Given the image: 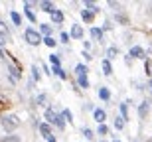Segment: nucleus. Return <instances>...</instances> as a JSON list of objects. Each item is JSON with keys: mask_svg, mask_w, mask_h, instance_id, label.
Here are the masks:
<instances>
[{"mask_svg": "<svg viewBox=\"0 0 152 142\" xmlns=\"http://www.w3.org/2000/svg\"><path fill=\"white\" fill-rule=\"evenodd\" d=\"M129 57H136V59H144V61H146V51L142 50L140 46H134V47H130Z\"/></svg>", "mask_w": 152, "mask_h": 142, "instance_id": "nucleus-3", "label": "nucleus"}, {"mask_svg": "<svg viewBox=\"0 0 152 142\" xmlns=\"http://www.w3.org/2000/svg\"><path fill=\"white\" fill-rule=\"evenodd\" d=\"M6 107H8V105H6V103H4V101H0V111H4V109H6Z\"/></svg>", "mask_w": 152, "mask_h": 142, "instance_id": "nucleus-41", "label": "nucleus"}, {"mask_svg": "<svg viewBox=\"0 0 152 142\" xmlns=\"http://www.w3.org/2000/svg\"><path fill=\"white\" fill-rule=\"evenodd\" d=\"M36 103H38V105H44V103H48V95H39L38 99H36Z\"/></svg>", "mask_w": 152, "mask_h": 142, "instance_id": "nucleus-37", "label": "nucleus"}, {"mask_svg": "<svg viewBox=\"0 0 152 142\" xmlns=\"http://www.w3.org/2000/svg\"><path fill=\"white\" fill-rule=\"evenodd\" d=\"M148 111H150V103H148V101H142L140 107H138V117H140V119H146Z\"/></svg>", "mask_w": 152, "mask_h": 142, "instance_id": "nucleus-7", "label": "nucleus"}, {"mask_svg": "<svg viewBox=\"0 0 152 142\" xmlns=\"http://www.w3.org/2000/svg\"><path fill=\"white\" fill-rule=\"evenodd\" d=\"M85 8H89L93 14H97V12H99V6H95L93 2H91V0H85Z\"/></svg>", "mask_w": 152, "mask_h": 142, "instance_id": "nucleus-30", "label": "nucleus"}, {"mask_svg": "<svg viewBox=\"0 0 152 142\" xmlns=\"http://www.w3.org/2000/svg\"><path fill=\"white\" fill-rule=\"evenodd\" d=\"M75 73H77V77H79V75H87V73H89V69H87V65L79 63L77 67H75Z\"/></svg>", "mask_w": 152, "mask_h": 142, "instance_id": "nucleus-22", "label": "nucleus"}, {"mask_svg": "<svg viewBox=\"0 0 152 142\" xmlns=\"http://www.w3.org/2000/svg\"><path fill=\"white\" fill-rule=\"evenodd\" d=\"M44 44H45L48 47H56V44H57V42L53 40V38H44Z\"/></svg>", "mask_w": 152, "mask_h": 142, "instance_id": "nucleus-33", "label": "nucleus"}, {"mask_svg": "<svg viewBox=\"0 0 152 142\" xmlns=\"http://www.w3.org/2000/svg\"><path fill=\"white\" fill-rule=\"evenodd\" d=\"M0 126H2V130L12 132L20 126V119H18L16 114H8V117H4V119L0 120Z\"/></svg>", "mask_w": 152, "mask_h": 142, "instance_id": "nucleus-1", "label": "nucleus"}, {"mask_svg": "<svg viewBox=\"0 0 152 142\" xmlns=\"http://www.w3.org/2000/svg\"><path fill=\"white\" fill-rule=\"evenodd\" d=\"M101 142H107V140H101Z\"/></svg>", "mask_w": 152, "mask_h": 142, "instance_id": "nucleus-45", "label": "nucleus"}, {"mask_svg": "<svg viewBox=\"0 0 152 142\" xmlns=\"http://www.w3.org/2000/svg\"><path fill=\"white\" fill-rule=\"evenodd\" d=\"M148 91H150V95H152V79L148 81Z\"/></svg>", "mask_w": 152, "mask_h": 142, "instance_id": "nucleus-43", "label": "nucleus"}, {"mask_svg": "<svg viewBox=\"0 0 152 142\" xmlns=\"http://www.w3.org/2000/svg\"><path fill=\"white\" fill-rule=\"evenodd\" d=\"M81 18H83L87 24H91L93 20H95V14H93L91 10H81Z\"/></svg>", "mask_w": 152, "mask_h": 142, "instance_id": "nucleus-12", "label": "nucleus"}, {"mask_svg": "<svg viewBox=\"0 0 152 142\" xmlns=\"http://www.w3.org/2000/svg\"><path fill=\"white\" fill-rule=\"evenodd\" d=\"M69 36H71V38H75V40H81V38H83V28H81V26H77V24H73V26H71Z\"/></svg>", "mask_w": 152, "mask_h": 142, "instance_id": "nucleus-6", "label": "nucleus"}, {"mask_svg": "<svg viewBox=\"0 0 152 142\" xmlns=\"http://www.w3.org/2000/svg\"><path fill=\"white\" fill-rule=\"evenodd\" d=\"M69 38H71V36H69L67 32H61V36H59V40H61V44H69Z\"/></svg>", "mask_w": 152, "mask_h": 142, "instance_id": "nucleus-34", "label": "nucleus"}, {"mask_svg": "<svg viewBox=\"0 0 152 142\" xmlns=\"http://www.w3.org/2000/svg\"><path fill=\"white\" fill-rule=\"evenodd\" d=\"M144 71H146L148 77H152V57H148L146 61H144Z\"/></svg>", "mask_w": 152, "mask_h": 142, "instance_id": "nucleus-29", "label": "nucleus"}, {"mask_svg": "<svg viewBox=\"0 0 152 142\" xmlns=\"http://www.w3.org/2000/svg\"><path fill=\"white\" fill-rule=\"evenodd\" d=\"M121 117H123L124 120H129V103H123V105H121Z\"/></svg>", "mask_w": 152, "mask_h": 142, "instance_id": "nucleus-25", "label": "nucleus"}, {"mask_svg": "<svg viewBox=\"0 0 152 142\" xmlns=\"http://www.w3.org/2000/svg\"><path fill=\"white\" fill-rule=\"evenodd\" d=\"M0 142H22V138L18 136V134H8V136H4Z\"/></svg>", "mask_w": 152, "mask_h": 142, "instance_id": "nucleus-24", "label": "nucleus"}, {"mask_svg": "<svg viewBox=\"0 0 152 142\" xmlns=\"http://www.w3.org/2000/svg\"><path fill=\"white\" fill-rule=\"evenodd\" d=\"M53 75H57V77H59V79H67V73H65V71H63L61 67H53Z\"/></svg>", "mask_w": 152, "mask_h": 142, "instance_id": "nucleus-28", "label": "nucleus"}, {"mask_svg": "<svg viewBox=\"0 0 152 142\" xmlns=\"http://www.w3.org/2000/svg\"><path fill=\"white\" fill-rule=\"evenodd\" d=\"M146 142H152V136H150V138H148V140H146Z\"/></svg>", "mask_w": 152, "mask_h": 142, "instance_id": "nucleus-44", "label": "nucleus"}, {"mask_svg": "<svg viewBox=\"0 0 152 142\" xmlns=\"http://www.w3.org/2000/svg\"><path fill=\"white\" fill-rule=\"evenodd\" d=\"M50 63H51V67H61V59H59L57 53H51L50 55Z\"/></svg>", "mask_w": 152, "mask_h": 142, "instance_id": "nucleus-16", "label": "nucleus"}, {"mask_svg": "<svg viewBox=\"0 0 152 142\" xmlns=\"http://www.w3.org/2000/svg\"><path fill=\"white\" fill-rule=\"evenodd\" d=\"M56 117H57V113H53V109H51V107L45 109V122H48V125H53Z\"/></svg>", "mask_w": 152, "mask_h": 142, "instance_id": "nucleus-8", "label": "nucleus"}, {"mask_svg": "<svg viewBox=\"0 0 152 142\" xmlns=\"http://www.w3.org/2000/svg\"><path fill=\"white\" fill-rule=\"evenodd\" d=\"M6 44H8V34L0 32V46H6Z\"/></svg>", "mask_w": 152, "mask_h": 142, "instance_id": "nucleus-36", "label": "nucleus"}, {"mask_svg": "<svg viewBox=\"0 0 152 142\" xmlns=\"http://www.w3.org/2000/svg\"><path fill=\"white\" fill-rule=\"evenodd\" d=\"M83 57H85V61H91V59H93V57H91L87 51H83Z\"/></svg>", "mask_w": 152, "mask_h": 142, "instance_id": "nucleus-38", "label": "nucleus"}, {"mask_svg": "<svg viewBox=\"0 0 152 142\" xmlns=\"http://www.w3.org/2000/svg\"><path fill=\"white\" fill-rule=\"evenodd\" d=\"M109 6H111V8H118V2H113V0H111V2H109Z\"/></svg>", "mask_w": 152, "mask_h": 142, "instance_id": "nucleus-40", "label": "nucleus"}, {"mask_svg": "<svg viewBox=\"0 0 152 142\" xmlns=\"http://www.w3.org/2000/svg\"><path fill=\"white\" fill-rule=\"evenodd\" d=\"M39 8L44 12H48V14H53V12L57 10L56 6H53V2H48V0H42V2H39Z\"/></svg>", "mask_w": 152, "mask_h": 142, "instance_id": "nucleus-5", "label": "nucleus"}, {"mask_svg": "<svg viewBox=\"0 0 152 142\" xmlns=\"http://www.w3.org/2000/svg\"><path fill=\"white\" fill-rule=\"evenodd\" d=\"M61 117H63V120H65V122H69V125L73 122V114H71V111H69V109H63V111H61Z\"/></svg>", "mask_w": 152, "mask_h": 142, "instance_id": "nucleus-19", "label": "nucleus"}, {"mask_svg": "<svg viewBox=\"0 0 152 142\" xmlns=\"http://www.w3.org/2000/svg\"><path fill=\"white\" fill-rule=\"evenodd\" d=\"M117 55H118V47H109V50H107V59H109V61L115 59Z\"/></svg>", "mask_w": 152, "mask_h": 142, "instance_id": "nucleus-26", "label": "nucleus"}, {"mask_svg": "<svg viewBox=\"0 0 152 142\" xmlns=\"http://www.w3.org/2000/svg\"><path fill=\"white\" fill-rule=\"evenodd\" d=\"M101 67H103V73H105V75H111V73H113V67H111V61H109V59H103V61H101Z\"/></svg>", "mask_w": 152, "mask_h": 142, "instance_id": "nucleus-14", "label": "nucleus"}, {"mask_svg": "<svg viewBox=\"0 0 152 142\" xmlns=\"http://www.w3.org/2000/svg\"><path fill=\"white\" fill-rule=\"evenodd\" d=\"M77 85L81 87V89H87V87H89V79H87V75H79V77H77Z\"/></svg>", "mask_w": 152, "mask_h": 142, "instance_id": "nucleus-17", "label": "nucleus"}, {"mask_svg": "<svg viewBox=\"0 0 152 142\" xmlns=\"http://www.w3.org/2000/svg\"><path fill=\"white\" fill-rule=\"evenodd\" d=\"M124 125H126V120H124L123 117H117V119H115V128H117V130H123Z\"/></svg>", "mask_w": 152, "mask_h": 142, "instance_id": "nucleus-23", "label": "nucleus"}, {"mask_svg": "<svg viewBox=\"0 0 152 142\" xmlns=\"http://www.w3.org/2000/svg\"><path fill=\"white\" fill-rule=\"evenodd\" d=\"M99 99H103V101H109L111 99V91H109L107 87H101L99 89Z\"/></svg>", "mask_w": 152, "mask_h": 142, "instance_id": "nucleus-18", "label": "nucleus"}, {"mask_svg": "<svg viewBox=\"0 0 152 142\" xmlns=\"http://www.w3.org/2000/svg\"><path fill=\"white\" fill-rule=\"evenodd\" d=\"M32 77H34V81H39V79H42V71H39L38 65H32Z\"/></svg>", "mask_w": 152, "mask_h": 142, "instance_id": "nucleus-27", "label": "nucleus"}, {"mask_svg": "<svg viewBox=\"0 0 152 142\" xmlns=\"http://www.w3.org/2000/svg\"><path fill=\"white\" fill-rule=\"evenodd\" d=\"M10 20L14 22V26H22V16H20L16 10H12V12H10Z\"/></svg>", "mask_w": 152, "mask_h": 142, "instance_id": "nucleus-13", "label": "nucleus"}, {"mask_svg": "<svg viewBox=\"0 0 152 142\" xmlns=\"http://www.w3.org/2000/svg\"><path fill=\"white\" fill-rule=\"evenodd\" d=\"M83 47H85L83 51H87V50H89V47H91V42H83Z\"/></svg>", "mask_w": 152, "mask_h": 142, "instance_id": "nucleus-39", "label": "nucleus"}, {"mask_svg": "<svg viewBox=\"0 0 152 142\" xmlns=\"http://www.w3.org/2000/svg\"><path fill=\"white\" fill-rule=\"evenodd\" d=\"M39 132H42L44 138H50L51 136V126L48 125V122H42V125H39Z\"/></svg>", "mask_w": 152, "mask_h": 142, "instance_id": "nucleus-10", "label": "nucleus"}, {"mask_svg": "<svg viewBox=\"0 0 152 142\" xmlns=\"http://www.w3.org/2000/svg\"><path fill=\"white\" fill-rule=\"evenodd\" d=\"M51 22H53V24H61L63 22V12L61 10H56L53 14H51Z\"/></svg>", "mask_w": 152, "mask_h": 142, "instance_id": "nucleus-15", "label": "nucleus"}, {"mask_svg": "<svg viewBox=\"0 0 152 142\" xmlns=\"http://www.w3.org/2000/svg\"><path fill=\"white\" fill-rule=\"evenodd\" d=\"M45 140H48V142H57V140H56V136H53V134H51L50 138H45Z\"/></svg>", "mask_w": 152, "mask_h": 142, "instance_id": "nucleus-42", "label": "nucleus"}, {"mask_svg": "<svg viewBox=\"0 0 152 142\" xmlns=\"http://www.w3.org/2000/svg\"><path fill=\"white\" fill-rule=\"evenodd\" d=\"M24 40L28 42L30 46H39V44H44L42 34H39L38 30H34V28H28L26 32H24Z\"/></svg>", "mask_w": 152, "mask_h": 142, "instance_id": "nucleus-2", "label": "nucleus"}, {"mask_svg": "<svg viewBox=\"0 0 152 142\" xmlns=\"http://www.w3.org/2000/svg\"><path fill=\"white\" fill-rule=\"evenodd\" d=\"M39 34L44 38H51V24H39Z\"/></svg>", "mask_w": 152, "mask_h": 142, "instance_id": "nucleus-9", "label": "nucleus"}, {"mask_svg": "<svg viewBox=\"0 0 152 142\" xmlns=\"http://www.w3.org/2000/svg\"><path fill=\"white\" fill-rule=\"evenodd\" d=\"M83 136L87 138V140H91V138H93V130H91V128H87V126H85V128H83Z\"/></svg>", "mask_w": 152, "mask_h": 142, "instance_id": "nucleus-35", "label": "nucleus"}, {"mask_svg": "<svg viewBox=\"0 0 152 142\" xmlns=\"http://www.w3.org/2000/svg\"><path fill=\"white\" fill-rule=\"evenodd\" d=\"M24 14H26V18H28V20H30L32 24H36V22H38V18H36V14H34L32 10H26Z\"/></svg>", "mask_w": 152, "mask_h": 142, "instance_id": "nucleus-32", "label": "nucleus"}, {"mask_svg": "<svg viewBox=\"0 0 152 142\" xmlns=\"http://www.w3.org/2000/svg\"><path fill=\"white\" fill-rule=\"evenodd\" d=\"M97 132H99V136H107V134H109V126L107 125H99Z\"/></svg>", "mask_w": 152, "mask_h": 142, "instance_id": "nucleus-31", "label": "nucleus"}, {"mask_svg": "<svg viewBox=\"0 0 152 142\" xmlns=\"http://www.w3.org/2000/svg\"><path fill=\"white\" fill-rule=\"evenodd\" d=\"M8 71H10V77H12V81H18L20 77H22V73H20V67H14V65H8Z\"/></svg>", "mask_w": 152, "mask_h": 142, "instance_id": "nucleus-11", "label": "nucleus"}, {"mask_svg": "<svg viewBox=\"0 0 152 142\" xmlns=\"http://www.w3.org/2000/svg\"><path fill=\"white\" fill-rule=\"evenodd\" d=\"M93 119L99 122V125H105V119H107V113L103 111V109H95L93 111Z\"/></svg>", "mask_w": 152, "mask_h": 142, "instance_id": "nucleus-4", "label": "nucleus"}, {"mask_svg": "<svg viewBox=\"0 0 152 142\" xmlns=\"http://www.w3.org/2000/svg\"><path fill=\"white\" fill-rule=\"evenodd\" d=\"M91 38H93V40H103V30L91 28Z\"/></svg>", "mask_w": 152, "mask_h": 142, "instance_id": "nucleus-21", "label": "nucleus"}, {"mask_svg": "<svg viewBox=\"0 0 152 142\" xmlns=\"http://www.w3.org/2000/svg\"><path fill=\"white\" fill-rule=\"evenodd\" d=\"M53 125H56L57 128H59V130H63V128H65V120H63V117H61V114H57V117H56Z\"/></svg>", "mask_w": 152, "mask_h": 142, "instance_id": "nucleus-20", "label": "nucleus"}]
</instances>
